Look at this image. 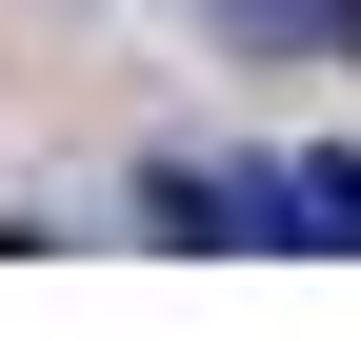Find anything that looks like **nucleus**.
Listing matches in <instances>:
<instances>
[{
    "label": "nucleus",
    "mask_w": 361,
    "mask_h": 341,
    "mask_svg": "<svg viewBox=\"0 0 361 341\" xmlns=\"http://www.w3.org/2000/svg\"><path fill=\"white\" fill-rule=\"evenodd\" d=\"M261 241H341L361 261V161H261Z\"/></svg>",
    "instance_id": "obj_1"
},
{
    "label": "nucleus",
    "mask_w": 361,
    "mask_h": 341,
    "mask_svg": "<svg viewBox=\"0 0 361 341\" xmlns=\"http://www.w3.org/2000/svg\"><path fill=\"white\" fill-rule=\"evenodd\" d=\"M141 221H161V241H261V181H221V161H141Z\"/></svg>",
    "instance_id": "obj_2"
},
{
    "label": "nucleus",
    "mask_w": 361,
    "mask_h": 341,
    "mask_svg": "<svg viewBox=\"0 0 361 341\" xmlns=\"http://www.w3.org/2000/svg\"><path fill=\"white\" fill-rule=\"evenodd\" d=\"M241 20H261V40H341L361 0H241Z\"/></svg>",
    "instance_id": "obj_3"
}]
</instances>
